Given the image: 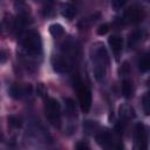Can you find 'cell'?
<instances>
[{
	"label": "cell",
	"instance_id": "ffe728a7",
	"mask_svg": "<svg viewBox=\"0 0 150 150\" xmlns=\"http://www.w3.org/2000/svg\"><path fill=\"white\" fill-rule=\"evenodd\" d=\"M8 123L13 128H21L22 125V118L18 115H11L8 117Z\"/></svg>",
	"mask_w": 150,
	"mask_h": 150
},
{
	"label": "cell",
	"instance_id": "30bf717a",
	"mask_svg": "<svg viewBox=\"0 0 150 150\" xmlns=\"http://www.w3.org/2000/svg\"><path fill=\"white\" fill-rule=\"evenodd\" d=\"M120 117L122 121H129L131 118L135 117V112H134V109L128 105V104H123L120 107Z\"/></svg>",
	"mask_w": 150,
	"mask_h": 150
},
{
	"label": "cell",
	"instance_id": "83f0119b",
	"mask_svg": "<svg viewBox=\"0 0 150 150\" xmlns=\"http://www.w3.org/2000/svg\"><path fill=\"white\" fill-rule=\"evenodd\" d=\"M138 150H148V143H142L138 145Z\"/></svg>",
	"mask_w": 150,
	"mask_h": 150
},
{
	"label": "cell",
	"instance_id": "484cf974",
	"mask_svg": "<svg viewBox=\"0 0 150 150\" xmlns=\"http://www.w3.org/2000/svg\"><path fill=\"white\" fill-rule=\"evenodd\" d=\"M124 4H125V1H122V0H114V1L111 2V7L117 11V9H120Z\"/></svg>",
	"mask_w": 150,
	"mask_h": 150
},
{
	"label": "cell",
	"instance_id": "f546056e",
	"mask_svg": "<svg viewBox=\"0 0 150 150\" xmlns=\"http://www.w3.org/2000/svg\"><path fill=\"white\" fill-rule=\"evenodd\" d=\"M148 84H149V86H150V77H149V79H148Z\"/></svg>",
	"mask_w": 150,
	"mask_h": 150
},
{
	"label": "cell",
	"instance_id": "7a4b0ae2",
	"mask_svg": "<svg viewBox=\"0 0 150 150\" xmlns=\"http://www.w3.org/2000/svg\"><path fill=\"white\" fill-rule=\"evenodd\" d=\"M45 111L48 121L54 127H60L61 124V107L55 98H47L45 104Z\"/></svg>",
	"mask_w": 150,
	"mask_h": 150
},
{
	"label": "cell",
	"instance_id": "ac0fdd59",
	"mask_svg": "<svg viewBox=\"0 0 150 150\" xmlns=\"http://www.w3.org/2000/svg\"><path fill=\"white\" fill-rule=\"evenodd\" d=\"M9 95H11L13 98L19 100L22 95H25V94H23V88L20 87L19 84H12L11 88H9Z\"/></svg>",
	"mask_w": 150,
	"mask_h": 150
},
{
	"label": "cell",
	"instance_id": "2e32d148",
	"mask_svg": "<svg viewBox=\"0 0 150 150\" xmlns=\"http://www.w3.org/2000/svg\"><path fill=\"white\" fill-rule=\"evenodd\" d=\"M122 93L125 98H130L132 96V83L129 80H123L122 82Z\"/></svg>",
	"mask_w": 150,
	"mask_h": 150
},
{
	"label": "cell",
	"instance_id": "9c48e42d",
	"mask_svg": "<svg viewBox=\"0 0 150 150\" xmlns=\"http://www.w3.org/2000/svg\"><path fill=\"white\" fill-rule=\"evenodd\" d=\"M135 138H136V142H137L138 145L142 144V143H148L146 142V130H145L144 124H142V123H137L136 124Z\"/></svg>",
	"mask_w": 150,
	"mask_h": 150
},
{
	"label": "cell",
	"instance_id": "e0dca14e",
	"mask_svg": "<svg viewBox=\"0 0 150 150\" xmlns=\"http://www.w3.org/2000/svg\"><path fill=\"white\" fill-rule=\"evenodd\" d=\"M100 13H95V14H91L90 16H88V18H86V19H83L82 21H80V23H79V27L80 28H86V27H88V26H90L93 22H95L97 19H100Z\"/></svg>",
	"mask_w": 150,
	"mask_h": 150
},
{
	"label": "cell",
	"instance_id": "5b68a950",
	"mask_svg": "<svg viewBox=\"0 0 150 150\" xmlns=\"http://www.w3.org/2000/svg\"><path fill=\"white\" fill-rule=\"evenodd\" d=\"M93 61L94 64H104L108 66L109 63V56H108V52L105 49V47L101 43L97 45V47H95L94 49V55H93Z\"/></svg>",
	"mask_w": 150,
	"mask_h": 150
},
{
	"label": "cell",
	"instance_id": "52a82bcc",
	"mask_svg": "<svg viewBox=\"0 0 150 150\" xmlns=\"http://www.w3.org/2000/svg\"><path fill=\"white\" fill-rule=\"evenodd\" d=\"M52 66L54 71L63 74V73H68L70 69V63L69 61L63 57V56H54L52 59Z\"/></svg>",
	"mask_w": 150,
	"mask_h": 150
},
{
	"label": "cell",
	"instance_id": "44dd1931",
	"mask_svg": "<svg viewBox=\"0 0 150 150\" xmlns=\"http://www.w3.org/2000/svg\"><path fill=\"white\" fill-rule=\"evenodd\" d=\"M142 105H143V111L145 115H150V91L144 94L142 98Z\"/></svg>",
	"mask_w": 150,
	"mask_h": 150
},
{
	"label": "cell",
	"instance_id": "d6986e66",
	"mask_svg": "<svg viewBox=\"0 0 150 150\" xmlns=\"http://www.w3.org/2000/svg\"><path fill=\"white\" fill-rule=\"evenodd\" d=\"M66 103V111L69 116H75L76 115V107H75V102L71 98H66L64 100Z\"/></svg>",
	"mask_w": 150,
	"mask_h": 150
},
{
	"label": "cell",
	"instance_id": "5bb4252c",
	"mask_svg": "<svg viewBox=\"0 0 150 150\" xmlns=\"http://www.w3.org/2000/svg\"><path fill=\"white\" fill-rule=\"evenodd\" d=\"M93 70H94V75H95L96 80H97V81H101V80H103L104 76H105L107 66H104V64H94Z\"/></svg>",
	"mask_w": 150,
	"mask_h": 150
},
{
	"label": "cell",
	"instance_id": "4316f807",
	"mask_svg": "<svg viewBox=\"0 0 150 150\" xmlns=\"http://www.w3.org/2000/svg\"><path fill=\"white\" fill-rule=\"evenodd\" d=\"M36 90H38V94H39L40 96H45V94L47 93V91H46V89H45V86H43L42 83L38 84V88H36Z\"/></svg>",
	"mask_w": 150,
	"mask_h": 150
},
{
	"label": "cell",
	"instance_id": "8fae6325",
	"mask_svg": "<svg viewBox=\"0 0 150 150\" xmlns=\"http://www.w3.org/2000/svg\"><path fill=\"white\" fill-rule=\"evenodd\" d=\"M61 13H62V15H63L66 19L71 20V19L76 15V8H75V6H74L73 4L66 2V4L62 5V11H61Z\"/></svg>",
	"mask_w": 150,
	"mask_h": 150
},
{
	"label": "cell",
	"instance_id": "6da1fadb",
	"mask_svg": "<svg viewBox=\"0 0 150 150\" xmlns=\"http://www.w3.org/2000/svg\"><path fill=\"white\" fill-rule=\"evenodd\" d=\"M21 46L26 50V53H28L29 55H34V56L40 55L42 52V42H41L40 34L36 30L27 32L22 36Z\"/></svg>",
	"mask_w": 150,
	"mask_h": 150
},
{
	"label": "cell",
	"instance_id": "4fadbf2b",
	"mask_svg": "<svg viewBox=\"0 0 150 150\" xmlns=\"http://www.w3.org/2000/svg\"><path fill=\"white\" fill-rule=\"evenodd\" d=\"M143 36V33L141 30H134L130 35H129V39H128V47L129 48H134L142 39Z\"/></svg>",
	"mask_w": 150,
	"mask_h": 150
},
{
	"label": "cell",
	"instance_id": "3957f363",
	"mask_svg": "<svg viewBox=\"0 0 150 150\" xmlns=\"http://www.w3.org/2000/svg\"><path fill=\"white\" fill-rule=\"evenodd\" d=\"M76 84V90H77V95H79V101H80V105L82 111L88 112L90 107H91V91L89 88H87L79 79L75 82Z\"/></svg>",
	"mask_w": 150,
	"mask_h": 150
},
{
	"label": "cell",
	"instance_id": "f1b7e54d",
	"mask_svg": "<svg viewBox=\"0 0 150 150\" xmlns=\"http://www.w3.org/2000/svg\"><path fill=\"white\" fill-rule=\"evenodd\" d=\"M6 61V53H5V50H2V57H1V62L4 63Z\"/></svg>",
	"mask_w": 150,
	"mask_h": 150
},
{
	"label": "cell",
	"instance_id": "7402d4cb",
	"mask_svg": "<svg viewBox=\"0 0 150 150\" xmlns=\"http://www.w3.org/2000/svg\"><path fill=\"white\" fill-rule=\"evenodd\" d=\"M97 128V123L95 122V121H84V123H83V129L87 131V132H91V131H94L95 129Z\"/></svg>",
	"mask_w": 150,
	"mask_h": 150
},
{
	"label": "cell",
	"instance_id": "8992f818",
	"mask_svg": "<svg viewBox=\"0 0 150 150\" xmlns=\"http://www.w3.org/2000/svg\"><path fill=\"white\" fill-rule=\"evenodd\" d=\"M96 141L97 143L104 149V150H112L114 145L116 142H114L112 139V136L109 131L104 130V131H100L97 135H96Z\"/></svg>",
	"mask_w": 150,
	"mask_h": 150
},
{
	"label": "cell",
	"instance_id": "ba28073f",
	"mask_svg": "<svg viewBox=\"0 0 150 150\" xmlns=\"http://www.w3.org/2000/svg\"><path fill=\"white\" fill-rule=\"evenodd\" d=\"M108 43L111 48V50L115 53V54H118L121 50H122V47H123V40L120 35L115 34V35H111L109 39H108Z\"/></svg>",
	"mask_w": 150,
	"mask_h": 150
},
{
	"label": "cell",
	"instance_id": "277c9868",
	"mask_svg": "<svg viewBox=\"0 0 150 150\" xmlns=\"http://www.w3.org/2000/svg\"><path fill=\"white\" fill-rule=\"evenodd\" d=\"M144 18V11L138 6H131L124 12L123 21L125 23H137Z\"/></svg>",
	"mask_w": 150,
	"mask_h": 150
},
{
	"label": "cell",
	"instance_id": "7c38bea8",
	"mask_svg": "<svg viewBox=\"0 0 150 150\" xmlns=\"http://www.w3.org/2000/svg\"><path fill=\"white\" fill-rule=\"evenodd\" d=\"M138 69L142 73H145L148 70H150V54H144L139 57L138 62H137Z\"/></svg>",
	"mask_w": 150,
	"mask_h": 150
},
{
	"label": "cell",
	"instance_id": "cb8c5ba5",
	"mask_svg": "<svg viewBox=\"0 0 150 150\" xmlns=\"http://www.w3.org/2000/svg\"><path fill=\"white\" fill-rule=\"evenodd\" d=\"M75 150H90V148H89V145H88L86 142L80 141V142L76 143V145H75Z\"/></svg>",
	"mask_w": 150,
	"mask_h": 150
},
{
	"label": "cell",
	"instance_id": "9a60e30c",
	"mask_svg": "<svg viewBox=\"0 0 150 150\" xmlns=\"http://www.w3.org/2000/svg\"><path fill=\"white\" fill-rule=\"evenodd\" d=\"M49 33L53 38H60V36L63 35L64 29L60 23H52L49 26Z\"/></svg>",
	"mask_w": 150,
	"mask_h": 150
},
{
	"label": "cell",
	"instance_id": "603a6c76",
	"mask_svg": "<svg viewBox=\"0 0 150 150\" xmlns=\"http://www.w3.org/2000/svg\"><path fill=\"white\" fill-rule=\"evenodd\" d=\"M109 32V25L108 23H103V25H100L98 28H97V34L98 35H104Z\"/></svg>",
	"mask_w": 150,
	"mask_h": 150
},
{
	"label": "cell",
	"instance_id": "d4e9b609",
	"mask_svg": "<svg viewBox=\"0 0 150 150\" xmlns=\"http://www.w3.org/2000/svg\"><path fill=\"white\" fill-rule=\"evenodd\" d=\"M118 71H120L121 75H128V74H129V64H128V62H124V63L120 67Z\"/></svg>",
	"mask_w": 150,
	"mask_h": 150
}]
</instances>
